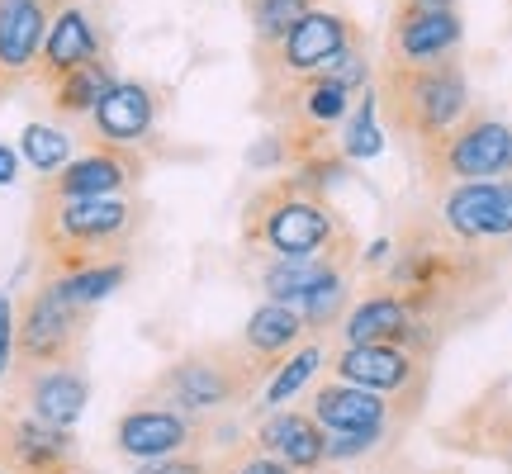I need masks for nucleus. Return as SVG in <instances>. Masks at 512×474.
I'll use <instances>...</instances> for the list:
<instances>
[{
  "instance_id": "obj_1",
  "label": "nucleus",
  "mask_w": 512,
  "mask_h": 474,
  "mask_svg": "<svg viewBox=\"0 0 512 474\" xmlns=\"http://www.w3.org/2000/svg\"><path fill=\"white\" fill-rule=\"evenodd\" d=\"M147 209L128 195H91V200H53L34 195V247L43 256V275H67L95 261H128L133 237L143 233Z\"/></svg>"
},
{
  "instance_id": "obj_2",
  "label": "nucleus",
  "mask_w": 512,
  "mask_h": 474,
  "mask_svg": "<svg viewBox=\"0 0 512 474\" xmlns=\"http://www.w3.org/2000/svg\"><path fill=\"white\" fill-rule=\"evenodd\" d=\"M375 105H380V119L399 133L403 143L427 147L470 114V81H465L460 57H446V62H432V67L380 62Z\"/></svg>"
},
{
  "instance_id": "obj_3",
  "label": "nucleus",
  "mask_w": 512,
  "mask_h": 474,
  "mask_svg": "<svg viewBox=\"0 0 512 474\" xmlns=\"http://www.w3.org/2000/svg\"><path fill=\"white\" fill-rule=\"evenodd\" d=\"M342 233H351V223L337 214V204L309 190L294 171L261 185L242 209V242L271 256H318Z\"/></svg>"
},
{
  "instance_id": "obj_4",
  "label": "nucleus",
  "mask_w": 512,
  "mask_h": 474,
  "mask_svg": "<svg viewBox=\"0 0 512 474\" xmlns=\"http://www.w3.org/2000/svg\"><path fill=\"white\" fill-rule=\"evenodd\" d=\"M351 48H366V29L361 19L342 15V10H309L285 38L275 43H252V62L261 76V95H275L304 81V76L323 72Z\"/></svg>"
},
{
  "instance_id": "obj_5",
  "label": "nucleus",
  "mask_w": 512,
  "mask_h": 474,
  "mask_svg": "<svg viewBox=\"0 0 512 474\" xmlns=\"http://www.w3.org/2000/svg\"><path fill=\"white\" fill-rule=\"evenodd\" d=\"M266 370H271V361H261L256 351H233V347L195 351V356H181L176 365L162 370L157 399L166 408H181V413H214V408H228L242 394H252V384Z\"/></svg>"
},
{
  "instance_id": "obj_6",
  "label": "nucleus",
  "mask_w": 512,
  "mask_h": 474,
  "mask_svg": "<svg viewBox=\"0 0 512 474\" xmlns=\"http://www.w3.org/2000/svg\"><path fill=\"white\" fill-rule=\"evenodd\" d=\"M422 157V181L432 190L460 181H494L512 176V128L494 114L470 110L451 133H441L437 143L418 147Z\"/></svg>"
},
{
  "instance_id": "obj_7",
  "label": "nucleus",
  "mask_w": 512,
  "mask_h": 474,
  "mask_svg": "<svg viewBox=\"0 0 512 474\" xmlns=\"http://www.w3.org/2000/svg\"><path fill=\"white\" fill-rule=\"evenodd\" d=\"M91 323V309H76L62 294L57 275H43L24 309L15 313V370H43V365H62L76 356V342Z\"/></svg>"
},
{
  "instance_id": "obj_8",
  "label": "nucleus",
  "mask_w": 512,
  "mask_h": 474,
  "mask_svg": "<svg viewBox=\"0 0 512 474\" xmlns=\"http://www.w3.org/2000/svg\"><path fill=\"white\" fill-rule=\"evenodd\" d=\"M437 219L460 247L508 242L512 237V176L460 181L437 190Z\"/></svg>"
},
{
  "instance_id": "obj_9",
  "label": "nucleus",
  "mask_w": 512,
  "mask_h": 474,
  "mask_svg": "<svg viewBox=\"0 0 512 474\" xmlns=\"http://www.w3.org/2000/svg\"><path fill=\"white\" fill-rule=\"evenodd\" d=\"M147 176V157L143 147H105L91 143L81 157L62 166L57 176L38 185V195H53V200H91V195H128L138 190V181Z\"/></svg>"
},
{
  "instance_id": "obj_10",
  "label": "nucleus",
  "mask_w": 512,
  "mask_h": 474,
  "mask_svg": "<svg viewBox=\"0 0 512 474\" xmlns=\"http://www.w3.org/2000/svg\"><path fill=\"white\" fill-rule=\"evenodd\" d=\"M157 119H162V95L147 81L114 76V86L86 114V138L105 147H147L157 133Z\"/></svg>"
},
{
  "instance_id": "obj_11",
  "label": "nucleus",
  "mask_w": 512,
  "mask_h": 474,
  "mask_svg": "<svg viewBox=\"0 0 512 474\" xmlns=\"http://www.w3.org/2000/svg\"><path fill=\"white\" fill-rule=\"evenodd\" d=\"M95 57H105V34L95 15L81 5V0H57L53 19H48V34H43V48H38V67L34 81L38 86H53L67 72L86 67Z\"/></svg>"
},
{
  "instance_id": "obj_12",
  "label": "nucleus",
  "mask_w": 512,
  "mask_h": 474,
  "mask_svg": "<svg viewBox=\"0 0 512 474\" xmlns=\"http://www.w3.org/2000/svg\"><path fill=\"white\" fill-rule=\"evenodd\" d=\"M53 10L57 0H0V95L34 81Z\"/></svg>"
},
{
  "instance_id": "obj_13",
  "label": "nucleus",
  "mask_w": 512,
  "mask_h": 474,
  "mask_svg": "<svg viewBox=\"0 0 512 474\" xmlns=\"http://www.w3.org/2000/svg\"><path fill=\"white\" fill-rule=\"evenodd\" d=\"M114 441H119V451H124L128 460H166V456L190 451V446L200 441V432H195L190 413H181V408L143 403V408H133V413L119 418Z\"/></svg>"
},
{
  "instance_id": "obj_14",
  "label": "nucleus",
  "mask_w": 512,
  "mask_h": 474,
  "mask_svg": "<svg viewBox=\"0 0 512 474\" xmlns=\"http://www.w3.org/2000/svg\"><path fill=\"white\" fill-rule=\"evenodd\" d=\"M460 38H465V24H460L456 10H441V15H403V10H394L384 62H394V67H432V62L460 57Z\"/></svg>"
},
{
  "instance_id": "obj_15",
  "label": "nucleus",
  "mask_w": 512,
  "mask_h": 474,
  "mask_svg": "<svg viewBox=\"0 0 512 474\" xmlns=\"http://www.w3.org/2000/svg\"><path fill=\"white\" fill-rule=\"evenodd\" d=\"M337 380L361 384L370 394H403V389H418L422 384V361L413 347H399V342H366V347H347L337 351Z\"/></svg>"
},
{
  "instance_id": "obj_16",
  "label": "nucleus",
  "mask_w": 512,
  "mask_h": 474,
  "mask_svg": "<svg viewBox=\"0 0 512 474\" xmlns=\"http://www.w3.org/2000/svg\"><path fill=\"white\" fill-rule=\"evenodd\" d=\"M418 328L422 323L413 318V309H408L389 285H380V280H375V285H370V290L347 309V318H342L347 347H366V342H399V347L418 351Z\"/></svg>"
},
{
  "instance_id": "obj_17",
  "label": "nucleus",
  "mask_w": 512,
  "mask_h": 474,
  "mask_svg": "<svg viewBox=\"0 0 512 474\" xmlns=\"http://www.w3.org/2000/svg\"><path fill=\"white\" fill-rule=\"evenodd\" d=\"M313 422L328 437H366V432L389 427V403H384V394H370L361 384L328 380L313 389Z\"/></svg>"
},
{
  "instance_id": "obj_18",
  "label": "nucleus",
  "mask_w": 512,
  "mask_h": 474,
  "mask_svg": "<svg viewBox=\"0 0 512 474\" xmlns=\"http://www.w3.org/2000/svg\"><path fill=\"white\" fill-rule=\"evenodd\" d=\"M72 427H48L38 418H15L0 427V460L15 474H53L67 470Z\"/></svg>"
},
{
  "instance_id": "obj_19",
  "label": "nucleus",
  "mask_w": 512,
  "mask_h": 474,
  "mask_svg": "<svg viewBox=\"0 0 512 474\" xmlns=\"http://www.w3.org/2000/svg\"><path fill=\"white\" fill-rule=\"evenodd\" d=\"M256 446L275 456L290 474H309L323 465L328 456V432L313 422V413H294V408H280L256 427Z\"/></svg>"
},
{
  "instance_id": "obj_20",
  "label": "nucleus",
  "mask_w": 512,
  "mask_h": 474,
  "mask_svg": "<svg viewBox=\"0 0 512 474\" xmlns=\"http://www.w3.org/2000/svg\"><path fill=\"white\" fill-rule=\"evenodd\" d=\"M29 380V418L48 422V427H76V418L86 413V375L72 361L43 365V370H24Z\"/></svg>"
},
{
  "instance_id": "obj_21",
  "label": "nucleus",
  "mask_w": 512,
  "mask_h": 474,
  "mask_svg": "<svg viewBox=\"0 0 512 474\" xmlns=\"http://www.w3.org/2000/svg\"><path fill=\"white\" fill-rule=\"evenodd\" d=\"M309 337V328H304V313L294 309V304H275V299H266L261 309H252V318H247V328H242V342H247V351H256L261 361H285L299 342Z\"/></svg>"
},
{
  "instance_id": "obj_22",
  "label": "nucleus",
  "mask_w": 512,
  "mask_h": 474,
  "mask_svg": "<svg viewBox=\"0 0 512 474\" xmlns=\"http://www.w3.org/2000/svg\"><path fill=\"white\" fill-rule=\"evenodd\" d=\"M110 86H114L110 62H105V57H95V62L76 67V72H67L62 81L48 86V105H53V114H62V119H86Z\"/></svg>"
},
{
  "instance_id": "obj_23",
  "label": "nucleus",
  "mask_w": 512,
  "mask_h": 474,
  "mask_svg": "<svg viewBox=\"0 0 512 474\" xmlns=\"http://www.w3.org/2000/svg\"><path fill=\"white\" fill-rule=\"evenodd\" d=\"M351 271H356V261H337L318 285H313L294 309L304 313V328H309V337H318V332H328L342 313H347V294H351Z\"/></svg>"
},
{
  "instance_id": "obj_24",
  "label": "nucleus",
  "mask_w": 512,
  "mask_h": 474,
  "mask_svg": "<svg viewBox=\"0 0 512 474\" xmlns=\"http://www.w3.org/2000/svg\"><path fill=\"white\" fill-rule=\"evenodd\" d=\"M342 133H337V147H342V157L347 162H370V157H380L384 152V133H380V105H375V86H370L351 114L342 119Z\"/></svg>"
},
{
  "instance_id": "obj_25",
  "label": "nucleus",
  "mask_w": 512,
  "mask_h": 474,
  "mask_svg": "<svg viewBox=\"0 0 512 474\" xmlns=\"http://www.w3.org/2000/svg\"><path fill=\"white\" fill-rule=\"evenodd\" d=\"M19 162H29L48 181V176H57L62 166L72 162V138H67V128L57 124H24V133H19Z\"/></svg>"
},
{
  "instance_id": "obj_26",
  "label": "nucleus",
  "mask_w": 512,
  "mask_h": 474,
  "mask_svg": "<svg viewBox=\"0 0 512 474\" xmlns=\"http://www.w3.org/2000/svg\"><path fill=\"white\" fill-rule=\"evenodd\" d=\"M57 280H62V294L72 299L76 309H95L100 299H110L128 280V261H95V266L67 271V275H57Z\"/></svg>"
},
{
  "instance_id": "obj_27",
  "label": "nucleus",
  "mask_w": 512,
  "mask_h": 474,
  "mask_svg": "<svg viewBox=\"0 0 512 474\" xmlns=\"http://www.w3.org/2000/svg\"><path fill=\"white\" fill-rule=\"evenodd\" d=\"M242 5H247V19H252V43H275L309 10H318V0H242Z\"/></svg>"
},
{
  "instance_id": "obj_28",
  "label": "nucleus",
  "mask_w": 512,
  "mask_h": 474,
  "mask_svg": "<svg viewBox=\"0 0 512 474\" xmlns=\"http://www.w3.org/2000/svg\"><path fill=\"white\" fill-rule=\"evenodd\" d=\"M318 365H323V342H318V337H309L304 347H294L290 356L280 361V370L271 375V389H266V403H271V408H275V403H290L294 394H299V389L318 375Z\"/></svg>"
},
{
  "instance_id": "obj_29",
  "label": "nucleus",
  "mask_w": 512,
  "mask_h": 474,
  "mask_svg": "<svg viewBox=\"0 0 512 474\" xmlns=\"http://www.w3.org/2000/svg\"><path fill=\"white\" fill-rule=\"evenodd\" d=\"M15 370V299L0 290V375Z\"/></svg>"
},
{
  "instance_id": "obj_30",
  "label": "nucleus",
  "mask_w": 512,
  "mask_h": 474,
  "mask_svg": "<svg viewBox=\"0 0 512 474\" xmlns=\"http://www.w3.org/2000/svg\"><path fill=\"white\" fill-rule=\"evenodd\" d=\"M214 474H290V470L275 456H266V451H247V456H238L233 465H223V470H214Z\"/></svg>"
},
{
  "instance_id": "obj_31",
  "label": "nucleus",
  "mask_w": 512,
  "mask_h": 474,
  "mask_svg": "<svg viewBox=\"0 0 512 474\" xmlns=\"http://www.w3.org/2000/svg\"><path fill=\"white\" fill-rule=\"evenodd\" d=\"M138 474H209V465H204L200 456H190V451H181V456L152 460V465H143Z\"/></svg>"
},
{
  "instance_id": "obj_32",
  "label": "nucleus",
  "mask_w": 512,
  "mask_h": 474,
  "mask_svg": "<svg viewBox=\"0 0 512 474\" xmlns=\"http://www.w3.org/2000/svg\"><path fill=\"white\" fill-rule=\"evenodd\" d=\"M394 10H403V15H441V10H456V0H399Z\"/></svg>"
},
{
  "instance_id": "obj_33",
  "label": "nucleus",
  "mask_w": 512,
  "mask_h": 474,
  "mask_svg": "<svg viewBox=\"0 0 512 474\" xmlns=\"http://www.w3.org/2000/svg\"><path fill=\"white\" fill-rule=\"evenodd\" d=\"M19 181V147L0 143V185H15Z\"/></svg>"
},
{
  "instance_id": "obj_34",
  "label": "nucleus",
  "mask_w": 512,
  "mask_h": 474,
  "mask_svg": "<svg viewBox=\"0 0 512 474\" xmlns=\"http://www.w3.org/2000/svg\"><path fill=\"white\" fill-rule=\"evenodd\" d=\"M53 474H72V470H53Z\"/></svg>"
},
{
  "instance_id": "obj_35",
  "label": "nucleus",
  "mask_w": 512,
  "mask_h": 474,
  "mask_svg": "<svg viewBox=\"0 0 512 474\" xmlns=\"http://www.w3.org/2000/svg\"><path fill=\"white\" fill-rule=\"evenodd\" d=\"M309 474H318V470H309Z\"/></svg>"
}]
</instances>
